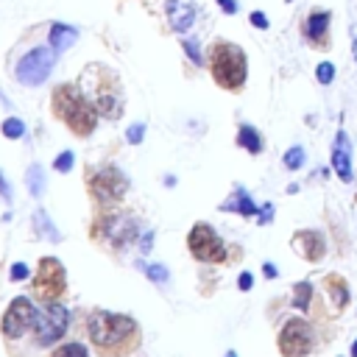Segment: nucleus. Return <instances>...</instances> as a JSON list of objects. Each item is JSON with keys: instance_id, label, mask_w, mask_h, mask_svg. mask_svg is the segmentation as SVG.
Instances as JSON below:
<instances>
[{"instance_id": "c85d7f7f", "label": "nucleus", "mask_w": 357, "mask_h": 357, "mask_svg": "<svg viewBox=\"0 0 357 357\" xmlns=\"http://www.w3.org/2000/svg\"><path fill=\"white\" fill-rule=\"evenodd\" d=\"M184 50H187V56H190L195 64H204V56H201V50H198V45H195L192 39H184Z\"/></svg>"}, {"instance_id": "39448f33", "label": "nucleus", "mask_w": 357, "mask_h": 357, "mask_svg": "<svg viewBox=\"0 0 357 357\" xmlns=\"http://www.w3.org/2000/svg\"><path fill=\"white\" fill-rule=\"evenodd\" d=\"M312 326L304 318H290L279 332V351L284 357H307L312 351Z\"/></svg>"}, {"instance_id": "393cba45", "label": "nucleus", "mask_w": 357, "mask_h": 357, "mask_svg": "<svg viewBox=\"0 0 357 357\" xmlns=\"http://www.w3.org/2000/svg\"><path fill=\"white\" fill-rule=\"evenodd\" d=\"M3 134H6L8 139H17V137H22V134H25V126H22V120H17V117H8V120L3 123Z\"/></svg>"}, {"instance_id": "6e6552de", "label": "nucleus", "mask_w": 357, "mask_h": 357, "mask_svg": "<svg viewBox=\"0 0 357 357\" xmlns=\"http://www.w3.org/2000/svg\"><path fill=\"white\" fill-rule=\"evenodd\" d=\"M56 47H36V50H31L28 56H22V61L17 64V78L22 81V84H28V86H36V84H42L47 75H50V70H53V64H56Z\"/></svg>"}, {"instance_id": "1a4fd4ad", "label": "nucleus", "mask_w": 357, "mask_h": 357, "mask_svg": "<svg viewBox=\"0 0 357 357\" xmlns=\"http://www.w3.org/2000/svg\"><path fill=\"white\" fill-rule=\"evenodd\" d=\"M89 190H92V195H95L98 201L114 204V201H120V198L126 195L128 178H126V173H120L117 167H100V170L92 173Z\"/></svg>"}, {"instance_id": "4c0bfd02", "label": "nucleus", "mask_w": 357, "mask_h": 357, "mask_svg": "<svg viewBox=\"0 0 357 357\" xmlns=\"http://www.w3.org/2000/svg\"><path fill=\"white\" fill-rule=\"evenodd\" d=\"M351 50H354V59H357V22L351 25Z\"/></svg>"}, {"instance_id": "e433bc0d", "label": "nucleus", "mask_w": 357, "mask_h": 357, "mask_svg": "<svg viewBox=\"0 0 357 357\" xmlns=\"http://www.w3.org/2000/svg\"><path fill=\"white\" fill-rule=\"evenodd\" d=\"M262 273H265L268 279H273V276H276V265H273V262H265V265H262Z\"/></svg>"}, {"instance_id": "dca6fc26", "label": "nucleus", "mask_w": 357, "mask_h": 357, "mask_svg": "<svg viewBox=\"0 0 357 357\" xmlns=\"http://www.w3.org/2000/svg\"><path fill=\"white\" fill-rule=\"evenodd\" d=\"M103 229H106V234H109V240L112 243H117V245H126L134 234H137V226H134V220L131 218H109L106 223H103Z\"/></svg>"}, {"instance_id": "f3484780", "label": "nucleus", "mask_w": 357, "mask_h": 357, "mask_svg": "<svg viewBox=\"0 0 357 357\" xmlns=\"http://www.w3.org/2000/svg\"><path fill=\"white\" fill-rule=\"evenodd\" d=\"M324 290H326V296L332 298V307H335V310H343V307L349 304V284H346L343 276L329 273V276L324 279Z\"/></svg>"}, {"instance_id": "4468645a", "label": "nucleus", "mask_w": 357, "mask_h": 357, "mask_svg": "<svg viewBox=\"0 0 357 357\" xmlns=\"http://www.w3.org/2000/svg\"><path fill=\"white\" fill-rule=\"evenodd\" d=\"M165 11H167V20H170L173 31H178V33L187 31L195 22V3L192 0H167Z\"/></svg>"}, {"instance_id": "6ab92c4d", "label": "nucleus", "mask_w": 357, "mask_h": 357, "mask_svg": "<svg viewBox=\"0 0 357 357\" xmlns=\"http://www.w3.org/2000/svg\"><path fill=\"white\" fill-rule=\"evenodd\" d=\"M237 145L240 148H245L248 153H259L262 151V137H259V131L254 128V126H240V131H237Z\"/></svg>"}, {"instance_id": "f03ea898", "label": "nucleus", "mask_w": 357, "mask_h": 357, "mask_svg": "<svg viewBox=\"0 0 357 357\" xmlns=\"http://www.w3.org/2000/svg\"><path fill=\"white\" fill-rule=\"evenodd\" d=\"M53 112L59 120H64L78 137L92 134L95 123H98V112L95 106L70 84H61L53 89Z\"/></svg>"}, {"instance_id": "58836bf2", "label": "nucleus", "mask_w": 357, "mask_h": 357, "mask_svg": "<svg viewBox=\"0 0 357 357\" xmlns=\"http://www.w3.org/2000/svg\"><path fill=\"white\" fill-rule=\"evenodd\" d=\"M351 357H357V340L351 343Z\"/></svg>"}, {"instance_id": "412c9836", "label": "nucleus", "mask_w": 357, "mask_h": 357, "mask_svg": "<svg viewBox=\"0 0 357 357\" xmlns=\"http://www.w3.org/2000/svg\"><path fill=\"white\" fill-rule=\"evenodd\" d=\"M304 159H307L304 148H301V145H293V148H287V153H284V167H287V170H298V167L304 165Z\"/></svg>"}, {"instance_id": "0eeeda50", "label": "nucleus", "mask_w": 357, "mask_h": 357, "mask_svg": "<svg viewBox=\"0 0 357 357\" xmlns=\"http://www.w3.org/2000/svg\"><path fill=\"white\" fill-rule=\"evenodd\" d=\"M67 324H70V310L61 307V304H45L42 312L36 315V343L39 346H50L56 343L64 332H67Z\"/></svg>"}, {"instance_id": "4be33fe9", "label": "nucleus", "mask_w": 357, "mask_h": 357, "mask_svg": "<svg viewBox=\"0 0 357 357\" xmlns=\"http://www.w3.org/2000/svg\"><path fill=\"white\" fill-rule=\"evenodd\" d=\"M28 190H31L36 198L45 192V181H42V167H39V165H31V167H28Z\"/></svg>"}, {"instance_id": "a878e982", "label": "nucleus", "mask_w": 357, "mask_h": 357, "mask_svg": "<svg viewBox=\"0 0 357 357\" xmlns=\"http://www.w3.org/2000/svg\"><path fill=\"white\" fill-rule=\"evenodd\" d=\"M53 357H86V349L81 343H67V346H59Z\"/></svg>"}, {"instance_id": "f257e3e1", "label": "nucleus", "mask_w": 357, "mask_h": 357, "mask_svg": "<svg viewBox=\"0 0 357 357\" xmlns=\"http://www.w3.org/2000/svg\"><path fill=\"white\" fill-rule=\"evenodd\" d=\"M86 329H89L92 343L103 351H112V354H120V351L131 349V343H137V335H139V326H137L134 318L106 312V310L92 312L89 321H86Z\"/></svg>"}, {"instance_id": "cd10ccee", "label": "nucleus", "mask_w": 357, "mask_h": 357, "mask_svg": "<svg viewBox=\"0 0 357 357\" xmlns=\"http://www.w3.org/2000/svg\"><path fill=\"white\" fill-rule=\"evenodd\" d=\"M145 273H148V279H153V282H167V271H165L162 265H145Z\"/></svg>"}, {"instance_id": "b1692460", "label": "nucleus", "mask_w": 357, "mask_h": 357, "mask_svg": "<svg viewBox=\"0 0 357 357\" xmlns=\"http://www.w3.org/2000/svg\"><path fill=\"white\" fill-rule=\"evenodd\" d=\"M315 78H318V84L329 86V84L335 81V64H332V61H321V64L315 67Z\"/></svg>"}, {"instance_id": "aec40b11", "label": "nucleus", "mask_w": 357, "mask_h": 357, "mask_svg": "<svg viewBox=\"0 0 357 357\" xmlns=\"http://www.w3.org/2000/svg\"><path fill=\"white\" fill-rule=\"evenodd\" d=\"M310 298H312V284L310 282H298L293 287V307L301 310V312H307L310 310Z\"/></svg>"}, {"instance_id": "473e14b6", "label": "nucleus", "mask_w": 357, "mask_h": 357, "mask_svg": "<svg viewBox=\"0 0 357 357\" xmlns=\"http://www.w3.org/2000/svg\"><path fill=\"white\" fill-rule=\"evenodd\" d=\"M271 218H273V206H271V204H265V206L259 209V215H257V220H259V223H268Z\"/></svg>"}, {"instance_id": "2eb2a0df", "label": "nucleus", "mask_w": 357, "mask_h": 357, "mask_svg": "<svg viewBox=\"0 0 357 357\" xmlns=\"http://www.w3.org/2000/svg\"><path fill=\"white\" fill-rule=\"evenodd\" d=\"M220 209H223V212H237V215H243V218L259 215L257 204L251 201V195H248V192H245L243 187H234L231 198H229V201H223V204H220Z\"/></svg>"}, {"instance_id": "ea45409f", "label": "nucleus", "mask_w": 357, "mask_h": 357, "mask_svg": "<svg viewBox=\"0 0 357 357\" xmlns=\"http://www.w3.org/2000/svg\"><path fill=\"white\" fill-rule=\"evenodd\" d=\"M226 357H237V354H234V351H226Z\"/></svg>"}, {"instance_id": "5701e85b", "label": "nucleus", "mask_w": 357, "mask_h": 357, "mask_svg": "<svg viewBox=\"0 0 357 357\" xmlns=\"http://www.w3.org/2000/svg\"><path fill=\"white\" fill-rule=\"evenodd\" d=\"M33 220H36V231H39V234H47L50 240H59V231H56V229L50 226V218H47V215L42 212V209H39V212L33 215Z\"/></svg>"}, {"instance_id": "f704fd0d", "label": "nucleus", "mask_w": 357, "mask_h": 357, "mask_svg": "<svg viewBox=\"0 0 357 357\" xmlns=\"http://www.w3.org/2000/svg\"><path fill=\"white\" fill-rule=\"evenodd\" d=\"M251 282H254V276H251V273H240V279H237L240 290H248V287H251Z\"/></svg>"}, {"instance_id": "20e7f679", "label": "nucleus", "mask_w": 357, "mask_h": 357, "mask_svg": "<svg viewBox=\"0 0 357 357\" xmlns=\"http://www.w3.org/2000/svg\"><path fill=\"white\" fill-rule=\"evenodd\" d=\"M187 245H190V254L201 262H223L226 259V245L209 223H195L187 237Z\"/></svg>"}, {"instance_id": "f8f14e48", "label": "nucleus", "mask_w": 357, "mask_h": 357, "mask_svg": "<svg viewBox=\"0 0 357 357\" xmlns=\"http://www.w3.org/2000/svg\"><path fill=\"white\" fill-rule=\"evenodd\" d=\"M293 248L298 257H304L307 262H318L324 254H326V240L321 231L315 229H304V231H296L293 234Z\"/></svg>"}, {"instance_id": "ddd939ff", "label": "nucleus", "mask_w": 357, "mask_h": 357, "mask_svg": "<svg viewBox=\"0 0 357 357\" xmlns=\"http://www.w3.org/2000/svg\"><path fill=\"white\" fill-rule=\"evenodd\" d=\"M332 167H335L337 178H343V181H351L354 178V173H351V142H349V134L343 128H337V134H335Z\"/></svg>"}, {"instance_id": "2f4dec72", "label": "nucleus", "mask_w": 357, "mask_h": 357, "mask_svg": "<svg viewBox=\"0 0 357 357\" xmlns=\"http://www.w3.org/2000/svg\"><path fill=\"white\" fill-rule=\"evenodd\" d=\"M142 131H145V128H142V123H139V126H131V128H128V134H126V137H128V142H139V139H142Z\"/></svg>"}, {"instance_id": "7c9ffc66", "label": "nucleus", "mask_w": 357, "mask_h": 357, "mask_svg": "<svg viewBox=\"0 0 357 357\" xmlns=\"http://www.w3.org/2000/svg\"><path fill=\"white\" fill-rule=\"evenodd\" d=\"M25 276H28V265H25V262H17V265L11 268V279L20 282V279H25Z\"/></svg>"}, {"instance_id": "423d86ee", "label": "nucleus", "mask_w": 357, "mask_h": 357, "mask_svg": "<svg viewBox=\"0 0 357 357\" xmlns=\"http://www.w3.org/2000/svg\"><path fill=\"white\" fill-rule=\"evenodd\" d=\"M33 290L39 298L45 301H56L64 290H67V276H64V268L56 257H42L39 259V271H36V279H33Z\"/></svg>"}, {"instance_id": "7ed1b4c3", "label": "nucleus", "mask_w": 357, "mask_h": 357, "mask_svg": "<svg viewBox=\"0 0 357 357\" xmlns=\"http://www.w3.org/2000/svg\"><path fill=\"white\" fill-rule=\"evenodd\" d=\"M209 70L223 89H240L248 75V61L243 47L231 42H215L209 50Z\"/></svg>"}, {"instance_id": "c756f323", "label": "nucleus", "mask_w": 357, "mask_h": 357, "mask_svg": "<svg viewBox=\"0 0 357 357\" xmlns=\"http://www.w3.org/2000/svg\"><path fill=\"white\" fill-rule=\"evenodd\" d=\"M251 25H257V28H262V31H265L271 22H268V17H265L262 11H251Z\"/></svg>"}, {"instance_id": "a19ab883", "label": "nucleus", "mask_w": 357, "mask_h": 357, "mask_svg": "<svg viewBox=\"0 0 357 357\" xmlns=\"http://www.w3.org/2000/svg\"><path fill=\"white\" fill-rule=\"evenodd\" d=\"M287 3H293V0H287Z\"/></svg>"}, {"instance_id": "a211bd4d", "label": "nucleus", "mask_w": 357, "mask_h": 357, "mask_svg": "<svg viewBox=\"0 0 357 357\" xmlns=\"http://www.w3.org/2000/svg\"><path fill=\"white\" fill-rule=\"evenodd\" d=\"M75 28H70V25H61V22H56V25H50V47H56V50H64V47H70L73 42H75Z\"/></svg>"}, {"instance_id": "9d476101", "label": "nucleus", "mask_w": 357, "mask_h": 357, "mask_svg": "<svg viewBox=\"0 0 357 357\" xmlns=\"http://www.w3.org/2000/svg\"><path fill=\"white\" fill-rule=\"evenodd\" d=\"M36 324V312H33V304L28 298H14L3 315V332L8 337H22L31 326Z\"/></svg>"}, {"instance_id": "72a5a7b5", "label": "nucleus", "mask_w": 357, "mask_h": 357, "mask_svg": "<svg viewBox=\"0 0 357 357\" xmlns=\"http://www.w3.org/2000/svg\"><path fill=\"white\" fill-rule=\"evenodd\" d=\"M218 6H220L226 14H237V0H218Z\"/></svg>"}, {"instance_id": "c9c22d12", "label": "nucleus", "mask_w": 357, "mask_h": 357, "mask_svg": "<svg viewBox=\"0 0 357 357\" xmlns=\"http://www.w3.org/2000/svg\"><path fill=\"white\" fill-rule=\"evenodd\" d=\"M0 192H3V198L6 201H11V190H8V181H6V176L0 173Z\"/></svg>"}, {"instance_id": "bb28decb", "label": "nucleus", "mask_w": 357, "mask_h": 357, "mask_svg": "<svg viewBox=\"0 0 357 357\" xmlns=\"http://www.w3.org/2000/svg\"><path fill=\"white\" fill-rule=\"evenodd\" d=\"M53 167H56L59 173H67V170L73 167V153H70V151H64V153H59V159L53 162Z\"/></svg>"}, {"instance_id": "9b49d317", "label": "nucleus", "mask_w": 357, "mask_h": 357, "mask_svg": "<svg viewBox=\"0 0 357 357\" xmlns=\"http://www.w3.org/2000/svg\"><path fill=\"white\" fill-rule=\"evenodd\" d=\"M329 22H332V11L329 8H312L301 25V33L304 39L318 47V50H326L329 47Z\"/></svg>"}]
</instances>
